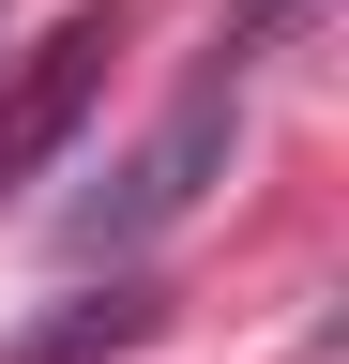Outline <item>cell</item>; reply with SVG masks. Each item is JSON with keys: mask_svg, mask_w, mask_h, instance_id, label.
Returning <instances> with one entry per match:
<instances>
[{"mask_svg": "<svg viewBox=\"0 0 349 364\" xmlns=\"http://www.w3.org/2000/svg\"><path fill=\"white\" fill-rule=\"evenodd\" d=\"M107 61H122V0H76L61 31H31L16 61H0V198L61 167V136L92 122V91H107Z\"/></svg>", "mask_w": 349, "mask_h": 364, "instance_id": "2", "label": "cell"}, {"mask_svg": "<svg viewBox=\"0 0 349 364\" xmlns=\"http://www.w3.org/2000/svg\"><path fill=\"white\" fill-rule=\"evenodd\" d=\"M167 318V289H137V273H122V289H92V304H61L46 334H16V364H92V349H137Z\"/></svg>", "mask_w": 349, "mask_h": 364, "instance_id": "3", "label": "cell"}, {"mask_svg": "<svg viewBox=\"0 0 349 364\" xmlns=\"http://www.w3.org/2000/svg\"><path fill=\"white\" fill-rule=\"evenodd\" d=\"M304 16H319V0H228V31H213V46H228V61H258V46L304 31Z\"/></svg>", "mask_w": 349, "mask_h": 364, "instance_id": "4", "label": "cell"}, {"mask_svg": "<svg viewBox=\"0 0 349 364\" xmlns=\"http://www.w3.org/2000/svg\"><path fill=\"white\" fill-rule=\"evenodd\" d=\"M228 152H243V61L213 46V61L183 76V107H167L137 152H122L92 198L61 213V258H137V243H167V228H183L213 182H228Z\"/></svg>", "mask_w": 349, "mask_h": 364, "instance_id": "1", "label": "cell"}]
</instances>
